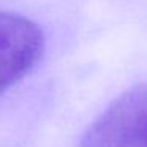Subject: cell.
Here are the masks:
<instances>
[{"label": "cell", "instance_id": "cell-2", "mask_svg": "<svg viewBox=\"0 0 147 147\" xmlns=\"http://www.w3.org/2000/svg\"><path fill=\"white\" fill-rule=\"evenodd\" d=\"M45 36L33 21L0 13V93L22 81L40 62Z\"/></svg>", "mask_w": 147, "mask_h": 147}, {"label": "cell", "instance_id": "cell-1", "mask_svg": "<svg viewBox=\"0 0 147 147\" xmlns=\"http://www.w3.org/2000/svg\"><path fill=\"white\" fill-rule=\"evenodd\" d=\"M79 147H147V82L114 100L84 133Z\"/></svg>", "mask_w": 147, "mask_h": 147}]
</instances>
